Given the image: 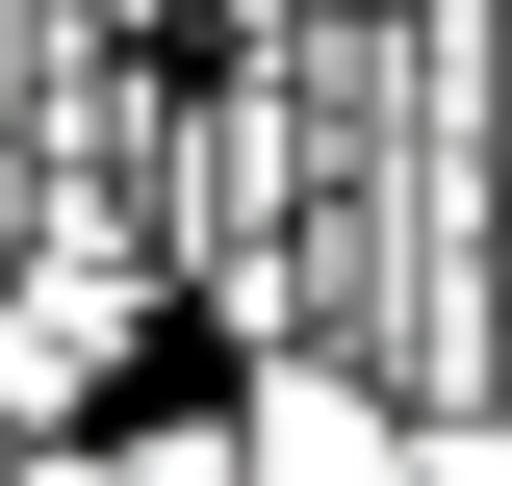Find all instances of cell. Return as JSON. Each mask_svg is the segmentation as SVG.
Masks as SVG:
<instances>
[{"mask_svg": "<svg viewBox=\"0 0 512 486\" xmlns=\"http://www.w3.org/2000/svg\"><path fill=\"white\" fill-rule=\"evenodd\" d=\"M205 435H231V486H410V384L333 359V333H256L205 384Z\"/></svg>", "mask_w": 512, "mask_h": 486, "instance_id": "6da1fadb", "label": "cell"}]
</instances>
